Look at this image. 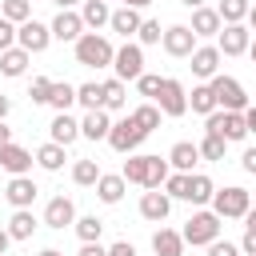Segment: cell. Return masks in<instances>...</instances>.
<instances>
[{
	"label": "cell",
	"mask_w": 256,
	"mask_h": 256,
	"mask_svg": "<svg viewBox=\"0 0 256 256\" xmlns=\"http://www.w3.org/2000/svg\"><path fill=\"white\" fill-rule=\"evenodd\" d=\"M120 176H124L128 184H140V188H160V184L168 180V160L128 152V160H124V172H120Z\"/></svg>",
	"instance_id": "6da1fadb"
},
{
	"label": "cell",
	"mask_w": 256,
	"mask_h": 256,
	"mask_svg": "<svg viewBox=\"0 0 256 256\" xmlns=\"http://www.w3.org/2000/svg\"><path fill=\"white\" fill-rule=\"evenodd\" d=\"M112 56H116V48L100 32H84L76 40V64H84V68H112Z\"/></svg>",
	"instance_id": "7a4b0ae2"
},
{
	"label": "cell",
	"mask_w": 256,
	"mask_h": 256,
	"mask_svg": "<svg viewBox=\"0 0 256 256\" xmlns=\"http://www.w3.org/2000/svg\"><path fill=\"white\" fill-rule=\"evenodd\" d=\"M208 88H212V96H216V108H224V112H244V108H248V92H244L240 80L216 72V76L208 80Z\"/></svg>",
	"instance_id": "3957f363"
},
{
	"label": "cell",
	"mask_w": 256,
	"mask_h": 256,
	"mask_svg": "<svg viewBox=\"0 0 256 256\" xmlns=\"http://www.w3.org/2000/svg\"><path fill=\"white\" fill-rule=\"evenodd\" d=\"M252 208V196L244 192V188H220V192H212V212L220 216V220H244V212Z\"/></svg>",
	"instance_id": "277c9868"
},
{
	"label": "cell",
	"mask_w": 256,
	"mask_h": 256,
	"mask_svg": "<svg viewBox=\"0 0 256 256\" xmlns=\"http://www.w3.org/2000/svg\"><path fill=\"white\" fill-rule=\"evenodd\" d=\"M204 132L224 136L228 144H236V140H244V136H248V128H244V112H224V108H216V112H208Z\"/></svg>",
	"instance_id": "5b68a950"
},
{
	"label": "cell",
	"mask_w": 256,
	"mask_h": 256,
	"mask_svg": "<svg viewBox=\"0 0 256 256\" xmlns=\"http://www.w3.org/2000/svg\"><path fill=\"white\" fill-rule=\"evenodd\" d=\"M180 236H184V244H192V248L212 244V240L220 236V216H216V212H192Z\"/></svg>",
	"instance_id": "8992f818"
},
{
	"label": "cell",
	"mask_w": 256,
	"mask_h": 256,
	"mask_svg": "<svg viewBox=\"0 0 256 256\" xmlns=\"http://www.w3.org/2000/svg\"><path fill=\"white\" fill-rule=\"evenodd\" d=\"M144 128L132 120V116H124V120H112V128H108V144L120 152V156H128V152H136L140 144H144Z\"/></svg>",
	"instance_id": "52a82bcc"
},
{
	"label": "cell",
	"mask_w": 256,
	"mask_h": 256,
	"mask_svg": "<svg viewBox=\"0 0 256 256\" xmlns=\"http://www.w3.org/2000/svg\"><path fill=\"white\" fill-rule=\"evenodd\" d=\"M164 116H184L188 112V92H184V84L180 80H172V76H164L160 80V92H156V100H152Z\"/></svg>",
	"instance_id": "ba28073f"
},
{
	"label": "cell",
	"mask_w": 256,
	"mask_h": 256,
	"mask_svg": "<svg viewBox=\"0 0 256 256\" xmlns=\"http://www.w3.org/2000/svg\"><path fill=\"white\" fill-rule=\"evenodd\" d=\"M16 44H20L24 52H44V48L52 44V28L28 16L24 24H16Z\"/></svg>",
	"instance_id": "9c48e42d"
},
{
	"label": "cell",
	"mask_w": 256,
	"mask_h": 256,
	"mask_svg": "<svg viewBox=\"0 0 256 256\" xmlns=\"http://www.w3.org/2000/svg\"><path fill=\"white\" fill-rule=\"evenodd\" d=\"M112 68H116V80H136V76L144 72V48L128 40L124 48H116V56H112Z\"/></svg>",
	"instance_id": "30bf717a"
},
{
	"label": "cell",
	"mask_w": 256,
	"mask_h": 256,
	"mask_svg": "<svg viewBox=\"0 0 256 256\" xmlns=\"http://www.w3.org/2000/svg\"><path fill=\"white\" fill-rule=\"evenodd\" d=\"M248 44H252V36H248L244 24H224V28L216 32V48H220V56H244Z\"/></svg>",
	"instance_id": "8fae6325"
},
{
	"label": "cell",
	"mask_w": 256,
	"mask_h": 256,
	"mask_svg": "<svg viewBox=\"0 0 256 256\" xmlns=\"http://www.w3.org/2000/svg\"><path fill=\"white\" fill-rule=\"evenodd\" d=\"M160 44H164L168 56H192V48H196V32H192L188 24H172V28H164Z\"/></svg>",
	"instance_id": "7c38bea8"
},
{
	"label": "cell",
	"mask_w": 256,
	"mask_h": 256,
	"mask_svg": "<svg viewBox=\"0 0 256 256\" xmlns=\"http://www.w3.org/2000/svg\"><path fill=\"white\" fill-rule=\"evenodd\" d=\"M48 28H52V40H64V44H68V40L76 44V40L84 36V20H80V12H72V8H60Z\"/></svg>",
	"instance_id": "4fadbf2b"
},
{
	"label": "cell",
	"mask_w": 256,
	"mask_h": 256,
	"mask_svg": "<svg viewBox=\"0 0 256 256\" xmlns=\"http://www.w3.org/2000/svg\"><path fill=\"white\" fill-rule=\"evenodd\" d=\"M44 224H48V228H56V232L72 228V224H76V204H72L68 196H52V200H48V208H44Z\"/></svg>",
	"instance_id": "5bb4252c"
},
{
	"label": "cell",
	"mask_w": 256,
	"mask_h": 256,
	"mask_svg": "<svg viewBox=\"0 0 256 256\" xmlns=\"http://www.w3.org/2000/svg\"><path fill=\"white\" fill-rule=\"evenodd\" d=\"M168 212H172V196H168V192L148 188V192L140 196V216H144V220L160 224V220H168Z\"/></svg>",
	"instance_id": "9a60e30c"
},
{
	"label": "cell",
	"mask_w": 256,
	"mask_h": 256,
	"mask_svg": "<svg viewBox=\"0 0 256 256\" xmlns=\"http://www.w3.org/2000/svg\"><path fill=\"white\" fill-rule=\"evenodd\" d=\"M188 60H192V72H196L200 80H212V76L220 72V60H224V56H220L216 44H204V48H192Z\"/></svg>",
	"instance_id": "2e32d148"
},
{
	"label": "cell",
	"mask_w": 256,
	"mask_h": 256,
	"mask_svg": "<svg viewBox=\"0 0 256 256\" xmlns=\"http://www.w3.org/2000/svg\"><path fill=\"white\" fill-rule=\"evenodd\" d=\"M36 196H40V188L32 184V176H12L8 188H4V200H8L12 208H32Z\"/></svg>",
	"instance_id": "e0dca14e"
},
{
	"label": "cell",
	"mask_w": 256,
	"mask_h": 256,
	"mask_svg": "<svg viewBox=\"0 0 256 256\" xmlns=\"http://www.w3.org/2000/svg\"><path fill=\"white\" fill-rule=\"evenodd\" d=\"M0 168H4V172H12V176H28V168H32V152L8 140V144L0 148Z\"/></svg>",
	"instance_id": "ac0fdd59"
},
{
	"label": "cell",
	"mask_w": 256,
	"mask_h": 256,
	"mask_svg": "<svg viewBox=\"0 0 256 256\" xmlns=\"http://www.w3.org/2000/svg\"><path fill=\"white\" fill-rule=\"evenodd\" d=\"M188 28H192L196 36H216V32L224 28V20H220L216 8H204V4H200V8H192V24H188Z\"/></svg>",
	"instance_id": "d6986e66"
},
{
	"label": "cell",
	"mask_w": 256,
	"mask_h": 256,
	"mask_svg": "<svg viewBox=\"0 0 256 256\" xmlns=\"http://www.w3.org/2000/svg\"><path fill=\"white\" fill-rule=\"evenodd\" d=\"M108 128H112V116L104 108H92L80 120V136H88V140H108Z\"/></svg>",
	"instance_id": "ffe728a7"
},
{
	"label": "cell",
	"mask_w": 256,
	"mask_h": 256,
	"mask_svg": "<svg viewBox=\"0 0 256 256\" xmlns=\"http://www.w3.org/2000/svg\"><path fill=\"white\" fill-rule=\"evenodd\" d=\"M124 104H128L124 80H116V76H112V80H104V84H100V108H104V112H120Z\"/></svg>",
	"instance_id": "44dd1931"
},
{
	"label": "cell",
	"mask_w": 256,
	"mask_h": 256,
	"mask_svg": "<svg viewBox=\"0 0 256 256\" xmlns=\"http://www.w3.org/2000/svg\"><path fill=\"white\" fill-rule=\"evenodd\" d=\"M200 160V148L192 144V140H176L172 144V152H168V164L176 168V172H192V164Z\"/></svg>",
	"instance_id": "7402d4cb"
},
{
	"label": "cell",
	"mask_w": 256,
	"mask_h": 256,
	"mask_svg": "<svg viewBox=\"0 0 256 256\" xmlns=\"http://www.w3.org/2000/svg\"><path fill=\"white\" fill-rule=\"evenodd\" d=\"M108 24H112V32L116 36H136V28H140V8H116L112 16H108Z\"/></svg>",
	"instance_id": "603a6c76"
},
{
	"label": "cell",
	"mask_w": 256,
	"mask_h": 256,
	"mask_svg": "<svg viewBox=\"0 0 256 256\" xmlns=\"http://www.w3.org/2000/svg\"><path fill=\"white\" fill-rule=\"evenodd\" d=\"M152 252H156V256H180V252H184V236H180L176 228H160V232L152 236Z\"/></svg>",
	"instance_id": "cb8c5ba5"
},
{
	"label": "cell",
	"mask_w": 256,
	"mask_h": 256,
	"mask_svg": "<svg viewBox=\"0 0 256 256\" xmlns=\"http://www.w3.org/2000/svg\"><path fill=\"white\" fill-rule=\"evenodd\" d=\"M28 56H32V52H24L20 44L4 48V52H0V72H4V76H24V68H28Z\"/></svg>",
	"instance_id": "d4e9b609"
},
{
	"label": "cell",
	"mask_w": 256,
	"mask_h": 256,
	"mask_svg": "<svg viewBox=\"0 0 256 256\" xmlns=\"http://www.w3.org/2000/svg\"><path fill=\"white\" fill-rule=\"evenodd\" d=\"M76 136H80V120H72L68 112H56V116H52V140L68 148Z\"/></svg>",
	"instance_id": "484cf974"
},
{
	"label": "cell",
	"mask_w": 256,
	"mask_h": 256,
	"mask_svg": "<svg viewBox=\"0 0 256 256\" xmlns=\"http://www.w3.org/2000/svg\"><path fill=\"white\" fill-rule=\"evenodd\" d=\"M36 164H40L44 172H60V168H64V144H56V140L40 144V148H36Z\"/></svg>",
	"instance_id": "4316f807"
},
{
	"label": "cell",
	"mask_w": 256,
	"mask_h": 256,
	"mask_svg": "<svg viewBox=\"0 0 256 256\" xmlns=\"http://www.w3.org/2000/svg\"><path fill=\"white\" fill-rule=\"evenodd\" d=\"M124 188H128L124 176H104V172H100V180H96V196H100L104 204H120Z\"/></svg>",
	"instance_id": "83f0119b"
},
{
	"label": "cell",
	"mask_w": 256,
	"mask_h": 256,
	"mask_svg": "<svg viewBox=\"0 0 256 256\" xmlns=\"http://www.w3.org/2000/svg\"><path fill=\"white\" fill-rule=\"evenodd\" d=\"M212 192H216V184H212L204 172H188V196H184V200H192V204H208Z\"/></svg>",
	"instance_id": "f1b7e54d"
},
{
	"label": "cell",
	"mask_w": 256,
	"mask_h": 256,
	"mask_svg": "<svg viewBox=\"0 0 256 256\" xmlns=\"http://www.w3.org/2000/svg\"><path fill=\"white\" fill-rule=\"evenodd\" d=\"M32 232H36V216H32V208H16L12 220H8V236H12V240H28Z\"/></svg>",
	"instance_id": "f546056e"
},
{
	"label": "cell",
	"mask_w": 256,
	"mask_h": 256,
	"mask_svg": "<svg viewBox=\"0 0 256 256\" xmlns=\"http://www.w3.org/2000/svg\"><path fill=\"white\" fill-rule=\"evenodd\" d=\"M48 104H52L56 112H68V108L76 104V84H68V80H52V92H48Z\"/></svg>",
	"instance_id": "4dcf8cb0"
},
{
	"label": "cell",
	"mask_w": 256,
	"mask_h": 256,
	"mask_svg": "<svg viewBox=\"0 0 256 256\" xmlns=\"http://www.w3.org/2000/svg\"><path fill=\"white\" fill-rule=\"evenodd\" d=\"M108 0H84V8H80V20H84V28H100V24H108Z\"/></svg>",
	"instance_id": "1f68e13d"
},
{
	"label": "cell",
	"mask_w": 256,
	"mask_h": 256,
	"mask_svg": "<svg viewBox=\"0 0 256 256\" xmlns=\"http://www.w3.org/2000/svg\"><path fill=\"white\" fill-rule=\"evenodd\" d=\"M188 108H192V112H200V116L216 112V96H212V88H208V84H196V88H192V96H188Z\"/></svg>",
	"instance_id": "d6a6232c"
},
{
	"label": "cell",
	"mask_w": 256,
	"mask_h": 256,
	"mask_svg": "<svg viewBox=\"0 0 256 256\" xmlns=\"http://www.w3.org/2000/svg\"><path fill=\"white\" fill-rule=\"evenodd\" d=\"M128 116H132V120H136V124H140L144 132H156V128H160V116H164V112H160L156 104H140V108H132Z\"/></svg>",
	"instance_id": "836d02e7"
},
{
	"label": "cell",
	"mask_w": 256,
	"mask_h": 256,
	"mask_svg": "<svg viewBox=\"0 0 256 256\" xmlns=\"http://www.w3.org/2000/svg\"><path fill=\"white\" fill-rule=\"evenodd\" d=\"M0 16L12 24H24L32 16V0H0Z\"/></svg>",
	"instance_id": "e575fe53"
},
{
	"label": "cell",
	"mask_w": 256,
	"mask_h": 256,
	"mask_svg": "<svg viewBox=\"0 0 256 256\" xmlns=\"http://www.w3.org/2000/svg\"><path fill=\"white\" fill-rule=\"evenodd\" d=\"M196 148H200V160H224V148H228V140H224V136H212V132H204V140H200Z\"/></svg>",
	"instance_id": "d590c367"
},
{
	"label": "cell",
	"mask_w": 256,
	"mask_h": 256,
	"mask_svg": "<svg viewBox=\"0 0 256 256\" xmlns=\"http://www.w3.org/2000/svg\"><path fill=\"white\" fill-rule=\"evenodd\" d=\"M72 180H76L80 188L96 184V180H100V164H96V160H76V164H72Z\"/></svg>",
	"instance_id": "8d00e7d4"
},
{
	"label": "cell",
	"mask_w": 256,
	"mask_h": 256,
	"mask_svg": "<svg viewBox=\"0 0 256 256\" xmlns=\"http://www.w3.org/2000/svg\"><path fill=\"white\" fill-rule=\"evenodd\" d=\"M72 228H76L80 244H88V240H100V232H104V220H100V216H80Z\"/></svg>",
	"instance_id": "74e56055"
},
{
	"label": "cell",
	"mask_w": 256,
	"mask_h": 256,
	"mask_svg": "<svg viewBox=\"0 0 256 256\" xmlns=\"http://www.w3.org/2000/svg\"><path fill=\"white\" fill-rule=\"evenodd\" d=\"M216 12H220V20H224V24H240V20L248 16V0H220V8H216Z\"/></svg>",
	"instance_id": "f35d334b"
},
{
	"label": "cell",
	"mask_w": 256,
	"mask_h": 256,
	"mask_svg": "<svg viewBox=\"0 0 256 256\" xmlns=\"http://www.w3.org/2000/svg\"><path fill=\"white\" fill-rule=\"evenodd\" d=\"M76 104H84L88 112H92V108H100V84H96V80L76 84Z\"/></svg>",
	"instance_id": "ab89813d"
},
{
	"label": "cell",
	"mask_w": 256,
	"mask_h": 256,
	"mask_svg": "<svg viewBox=\"0 0 256 256\" xmlns=\"http://www.w3.org/2000/svg\"><path fill=\"white\" fill-rule=\"evenodd\" d=\"M164 192H168L172 200H184V196H188V172H176V176L168 172V180H164Z\"/></svg>",
	"instance_id": "60d3db41"
},
{
	"label": "cell",
	"mask_w": 256,
	"mask_h": 256,
	"mask_svg": "<svg viewBox=\"0 0 256 256\" xmlns=\"http://www.w3.org/2000/svg\"><path fill=\"white\" fill-rule=\"evenodd\" d=\"M160 20H140V28H136V40L140 44H160Z\"/></svg>",
	"instance_id": "b9f144b4"
},
{
	"label": "cell",
	"mask_w": 256,
	"mask_h": 256,
	"mask_svg": "<svg viewBox=\"0 0 256 256\" xmlns=\"http://www.w3.org/2000/svg\"><path fill=\"white\" fill-rule=\"evenodd\" d=\"M160 80H164V76H152V72H140V76H136V88H140V96H148V100H156V92H160Z\"/></svg>",
	"instance_id": "7bdbcfd3"
},
{
	"label": "cell",
	"mask_w": 256,
	"mask_h": 256,
	"mask_svg": "<svg viewBox=\"0 0 256 256\" xmlns=\"http://www.w3.org/2000/svg\"><path fill=\"white\" fill-rule=\"evenodd\" d=\"M48 92H52V80H48V76H36V80H32V88H28L32 104H48Z\"/></svg>",
	"instance_id": "ee69618b"
},
{
	"label": "cell",
	"mask_w": 256,
	"mask_h": 256,
	"mask_svg": "<svg viewBox=\"0 0 256 256\" xmlns=\"http://www.w3.org/2000/svg\"><path fill=\"white\" fill-rule=\"evenodd\" d=\"M12 44H16V24L0 16V52H4V48H12Z\"/></svg>",
	"instance_id": "f6af8a7d"
},
{
	"label": "cell",
	"mask_w": 256,
	"mask_h": 256,
	"mask_svg": "<svg viewBox=\"0 0 256 256\" xmlns=\"http://www.w3.org/2000/svg\"><path fill=\"white\" fill-rule=\"evenodd\" d=\"M208 256H240V248H236V244H228V240H220V236H216V240H212V244H208Z\"/></svg>",
	"instance_id": "bcb514c9"
},
{
	"label": "cell",
	"mask_w": 256,
	"mask_h": 256,
	"mask_svg": "<svg viewBox=\"0 0 256 256\" xmlns=\"http://www.w3.org/2000/svg\"><path fill=\"white\" fill-rule=\"evenodd\" d=\"M240 256H256V228H244V240H240Z\"/></svg>",
	"instance_id": "7dc6e473"
},
{
	"label": "cell",
	"mask_w": 256,
	"mask_h": 256,
	"mask_svg": "<svg viewBox=\"0 0 256 256\" xmlns=\"http://www.w3.org/2000/svg\"><path fill=\"white\" fill-rule=\"evenodd\" d=\"M80 256H108V248H104L100 240H88V244L80 248Z\"/></svg>",
	"instance_id": "c3c4849f"
},
{
	"label": "cell",
	"mask_w": 256,
	"mask_h": 256,
	"mask_svg": "<svg viewBox=\"0 0 256 256\" xmlns=\"http://www.w3.org/2000/svg\"><path fill=\"white\" fill-rule=\"evenodd\" d=\"M108 256H136V248H132L128 240H116V244L108 248Z\"/></svg>",
	"instance_id": "681fc988"
},
{
	"label": "cell",
	"mask_w": 256,
	"mask_h": 256,
	"mask_svg": "<svg viewBox=\"0 0 256 256\" xmlns=\"http://www.w3.org/2000/svg\"><path fill=\"white\" fill-rule=\"evenodd\" d=\"M240 164H244V172H248V176H256V148H248Z\"/></svg>",
	"instance_id": "f907efd6"
},
{
	"label": "cell",
	"mask_w": 256,
	"mask_h": 256,
	"mask_svg": "<svg viewBox=\"0 0 256 256\" xmlns=\"http://www.w3.org/2000/svg\"><path fill=\"white\" fill-rule=\"evenodd\" d=\"M244 128H248V132H256V104H248V108H244Z\"/></svg>",
	"instance_id": "816d5d0a"
},
{
	"label": "cell",
	"mask_w": 256,
	"mask_h": 256,
	"mask_svg": "<svg viewBox=\"0 0 256 256\" xmlns=\"http://www.w3.org/2000/svg\"><path fill=\"white\" fill-rule=\"evenodd\" d=\"M8 112H12V100H8V96H4V92H0V120H4V116H8Z\"/></svg>",
	"instance_id": "f5cc1de1"
},
{
	"label": "cell",
	"mask_w": 256,
	"mask_h": 256,
	"mask_svg": "<svg viewBox=\"0 0 256 256\" xmlns=\"http://www.w3.org/2000/svg\"><path fill=\"white\" fill-rule=\"evenodd\" d=\"M8 140H12V128H8V124H4V120H0V148H4V144H8Z\"/></svg>",
	"instance_id": "db71d44e"
},
{
	"label": "cell",
	"mask_w": 256,
	"mask_h": 256,
	"mask_svg": "<svg viewBox=\"0 0 256 256\" xmlns=\"http://www.w3.org/2000/svg\"><path fill=\"white\" fill-rule=\"evenodd\" d=\"M8 244H12V236H8V228H0V256L8 252Z\"/></svg>",
	"instance_id": "11a10c76"
},
{
	"label": "cell",
	"mask_w": 256,
	"mask_h": 256,
	"mask_svg": "<svg viewBox=\"0 0 256 256\" xmlns=\"http://www.w3.org/2000/svg\"><path fill=\"white\" fill-rule=\"evenodd\" d=\"M244 228H256V208H248V212H244Z\"/></svg>",
	"instance_id": "9f6ffc18"
},
{
	"label": "cell",
	"mask_w": 256,
	"mask_h": 256,
	"mask_svg": "<svg viewBox=\"0 0 256 256\" xmlns=\"http://www.w3.org/2000/svg\"><path fill=\"white\" fill-rule=\"evenodd\" d=\"M120 4H124V8H148L152 0H120Z\"/></svg>",
	"instance_id": "6f0895ef"
},
{
	"label": "cell",
	"mask_w": 256,
	"mask_h": 256,
	"mask_svg": "<svg viewBox=\"0 0 256 256\" xmlns=\"http://www.w3.org/2000/svg\"><path fill=\"white\" fill-rule=\"evenodd\" d=\"M248 24L256 28V4H248Z\"/></svg>",
	"instance_id": "680465c9"
},
{
	"label": "cell",
	"mask_w": 256,
	"mask_h": 256,
	"mask_svg": "<svg viewBox=\"0 0 256 256\" xmlns=\"http://www.w3.org/2000/svg\"><path fill=\"white\" fill-rule=\"evenodd\" d=\"M56 8H72V4H80V0H52Z\"/></svg>",
	"instance_id": "91938a15"
},
{
	"label": "cell",
	"mask_w": 256,
	"mask_h": 256,
	"mask_svg": "<svg viewBox=\"0 0 256 256\" xmlns=\"http://www.w3.org/2000/svg\"><path fill=\"white\" fill-rule=\"evenodd\" d=\"M40 256H64V252H60V248H44Z\"/></svg>",
	"instance_id": "94428289"
},
{
	"label": "cell",
	"mask_w": 256,
	"mask_h": 256,
	"mask_svg": "<svg viewBox=\"0 0 256 256\" xmlns=\"http://www.w3.org/2000/svg\"><path fill=\"white\" fill-rule=\"evenodd\" d=\"M180 4H184V8H200L204 0H180Z\"/></svg>",
	"instance_id": "6125c7cd"
},
{
	"label": "cell",
	"mask_w": 256,
	"mask_h": 256,
	"mask_svg": "<svg viewBox=\"0 0 256 256\" xmlns=\"http://www.w3.org/2000/svg\"><path fill=\"white\" fill-rule=\"evenodd\" d=\"M248 56H252V64H256V40H252V44H248Z\"/></svg>",
	"instance_id": "be15d7a7"
}]
</instances>
